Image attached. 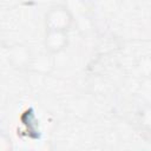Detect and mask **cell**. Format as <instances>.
<instances>
[{
    "label": "cell",
    "instance_id": "2",
    "mask_svg": "<svg viewBox=\"0 0 151 151\" xmlns=\"http://www.w3.org/2000/svg\"><path fill=\"white\" fill-rule=\"evenodd\" d=\"M32 58L33 53L27 45L14 44L8 50V61L17 70H27Z\"/></svg>",
    "mask_w": 151,
    "mask_h": 151
},
{
    "label": "cell",
    "instance_id": "5",
    "mask_svg": "<svg viewBox=\"0 0 151 151\" xmlns=\"http://www.w3.org/2000/svg\"><path fill=\"white\" fill-rule=\"evenodd\" d=\"M14 145L11 136L5 131H0V151H11Z\"/></svg>",
    "mask_w": 151,
    "mask_h": 151
},
{
    "label": "cell",
    "instance_id": "4",
    "mask_svg": "<svg viewBox=\"0 0 151 151\" xmlns=\"http://www.w3.org/2000/svg\"><path fill=\"white\" fill-rule=\"evenodd\" d=\"M51 55L52 54L48 52L40 53L39 55H33L28 68H31L33 72L39 73V74L48 73L53 67V59Z\"/></svg>",
    "mask_w": 151,
    "mask_h": 151
},
{
    "label": "cell",
    "instance_id": "3",
    "mask_svg": "<svg viewBox=\"0 0 151 151\" xmlns=\"http://www.w3.org/2000/svg\"><path fill=\"white\" fill-rule=\"evenodd\" d=\"M44 45L48 53L59 54L68 45V34L65 31L46 29L45 38H44Z\"/></svg>",
    "mask_w": 151,
    "mask_h": 151
},
{
    "label": "cell",
    "instance_id": "1",
    "mask_svg": "<svg viewBox=\"0 0 151 151\" xmlns=\"http://www.w3.org/2000/svg\"><path fill=\"white\" fill-rule=\"evenodd\" d=\"M45 27L46 29L65 31L67 32L74 21L73 14L64 5H54L48 8L45 14Z\"/></svg>",
    "mask_w": 151,
    "mask_h": 151
}]
</instances>
